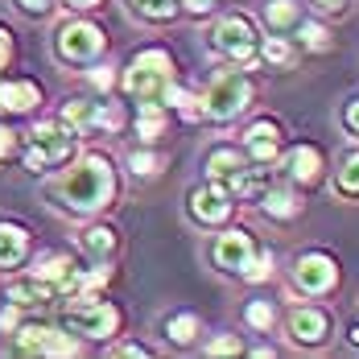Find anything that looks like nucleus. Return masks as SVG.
Masks as SVG:
<instances>
[{"label":"nucleus","instance_id":"nucleus-7","mask_svg":"<svg viewBox=\"0 0 359 359\" xmlns=\"http://www.w3.org/2000/svg\"><path fill=\"white\" fill-rule=\"evenodd\" d=\"M58 120L71 128L74 137H120L128 128V111L120 108L116 100H67Z\"/></svg>","mask_w":359,"mask_h":359},{"label":"nucleus","instance_id":"nucleus-35","mask_svg":"<svg viewBox=\"0 0 359 359\" xmlns=\"http://www.w3.org/2000/svg\"><path fill=\"white\" fill-rule=\"evenodd\" d=\"M13 8H17L21 17H34V21H46V17H50V13H54L58 4H54V0H13Z\"/></svg>","mask_w":359,"mask_h":359},{"label":"nucleus","instance_id":"nucleus-39","mask_svg":"<svg viewBox=\"0 0 359 359\" xmlns=\"http://www.w3.org/2000/svg\"><path fill=\"white\" fill-rule=\"evenodd\" d=\"M17 149H21V137H17L8 124H0V165H4L8 157H17Z\"/></svg>","mask_w":359,"mask_h":359},{"label":"nucleus","instance_id":"nucleus-24","mask_svg":"<svg viewBox=\"0 0 359 359\" xmlns=\"http://www.w3.org/2000/svg\"><path fill=\"white\" fill-rule=\"evenodd\" d=\"M8 302L21 306V310H46V306H54L58 297H54V289L46 285V281H37L34 273H29V277H21V281L8 285Z\"/></svg>","mask_w":359,"mask_h":359},{"label":"nucleus","instance_id":"nucleus-2","mask_svg":"<svg viewBox=\"0 0 359 359\" xmlns=\"http://www.w3.org/2000/svg\"><path fill=\"white\" fill-rule=\"evenodd\" d=\"M58 318L71 330L74 339H91V343H108L120 334L124 326V310L104 302L100 293H71V297H58Z\"/></svg>","mask_w":359,"mask_h":359},{"label":"nucleus","instance_id":"nucleus-33","mask_svg":"<svg viewBox=\"0 0 359 359\" xmlns=\"http://www.w3.org/2000/svg\"><path fill=\"white\" fill-rule=\"evenodd\" d=\"M244 326H248V330H260V334H269V330L277 326V306L264 302V297H252L248 306H244Z\"/></svg>","mask_w":359,"mask_h":359},{"label":"nucleus","instance_id":"nucleus-32","mask_svg":"<svg viewBox=\"0 0 359 359\" xmlns=\"http://www.w3.org/2000/svg\"><path fill=\"white\" fill-rule=\"evenodd\" d=\"M334 190H339L343 198H359V149H351V153L339 161V170H334Z\"/></svg>","mask_w":359,"mask_h":359},{"label":"nucleus","instance_id":"nucleus-15","mask_svg":"<svg viewBox=\"0 0 359 359\" xmlns=\"http://www.w3.org/2000/svg\"><path fill=\"white\" fill-rule=\"evenodd\" d=\"M252 252H256L252 231H244V227H223L215 236V244H211V264H215L219 273H227V277H240Z\"/></svg>","mask_w":359,"mask_h":359},{"label":"nucleus","instance_id":"nucleus-20","mask_svg":"<svg viewBox=\"0 0 359 359\" xmlns=\"http://www.w3.org/2000/svg\"><path fill=\"white\" fill-rule=\"evenodd\" d=\"M29 244H34V236H29L25 223H17V219H0V273L21 269L25 256H29Z\"/></svg>","mask_w":359,"mask_h":359},{"label":"nucleus","instance_id":"nucleus-19","mask_svg":"<svg viewBox=\"0 0 359 359\" xmlns=\"http://www.w3.org/2000/svg\"><path fill=\"white\" fill-rule=\"evenodd\" d=\"M74 269H79V264L71 260V252H41L29 273L54 289V297H67V293H71V281H74Z\"/></svg>","mask_w":359,"mask_h":359},{"label":"nucleus","instance_id":"nucleus-37","mask_svg":"<svg viewBox=\"0 0 359 359\" xmlns=\"http://www.w3.org/2000/svg\"><path fill=\"white\" fill-rule=\"evenodd\" d=\"M203 351H207V355H240L244 343H240V334H219V339H211Z\"/></svg>","mask_w":359,"mask_h":359},{"label":"nucleus","instance_id":"nucleus-38","mask_svg":"<svg viewBox=\"0 0 359 359\" xmlns=\"http://www.w3.org/2000/svg\"><path fill=\"white\" fill-rule=\"evenodd\" d=\"M318 17H343L347 8H351V0H306Z\"/></svg>","mask_w":359,"mask_h":359},{"label":"nucleus","instance_id":"nucleus-28","mask_svg":"<svg viewBox=\"0 0 359 359\" xmlns=\"http://www.w3.org/2000/svg\"><path fill=\"white\" fill-rule=\"evenodd\" d=\"M161 330H165V339H170L174 347H190V343L203 334V318H198L194 310H174V314L161 323Z\"/></svg>","mask_w":359,"mask_h":359},{"label":"nucleus","instance_id":"nucleus-25","mask_svg":"<svg viewBox=\"0 0 359 359\" xmlns=\"http://www.w3.org/2000/svg\"><path fill=\"white\" fill-rule=\"evenodd\" d=\"M124 8L144 25H170L182 17V0H124Z\"/></svg>","mask_w":359,"mask_h":359},{"label":"nucleus","instance_id":"nucleus-30","mask_svg":"<svg viewBox=\"0 0 359 359\" xmlns=\"http://www.w3.org/2000/svg\"><path fill=\"white\" fill-rule=\"evenodd\" d=\"M264 21H269V29H273V34L293 29V25L302 21V4H297V0H269V8H264Z\"/></svg>","mask_w":359,"mask_h":359},{"label":"nucleus","instance_id":"nucleus-10","mask_svg":"<svg viewBox=\"0 0 359 359\" xmlns=\"http://www.w3.org/2000/svg\"><path fill=\"white\" fill-rule=\"evenodd\" d=\"M236 194L227 190V186H219V182H198V186H190V194H186V215L190 223H198V227H227L231 215H236Z\"/></svg>","mask_w":359,"mask_h":359},{"label":"nucleus","instance_id":"nucleus-26","mask_svg":"<svg viewBox=\"0 0 359 359\" xmlns=\"http://www.w3.org/2000/svg\"><path fill=\"white\" fill-rule=\"evenodd\" d=\"M256 62H264L269 71H289L297 62V46L293 37H260L256 46Z\"/></svg>","mask_w":359,"mask_h":359},{"label":"nucleus","instance_id":"nucleus-6","mask_svg":"<svg viewBox=\"0 0 359 359\" xmlns=\"http://www.w3.org/2000/svg\"><path fill=\"white\" fill-rule=\"evenodd\" d=\"M104 54H108V29L87 17H67L54 29V58L62 67H91Z\"/></svg>","mask_w":359,"mask_h":359},{"label":"nucleus","instance_id":"nucleus-16","mask_svg":"<svg viewBox=\"0 0 359 359\" xmlns=\"http://www.w3.org/2000/svg\"><path fill=\"white\" fill-rule=\"evenodd\" d=\"M244 157L248 161H264V165H277V157H281V149H285V128L277 124V120H269V116H260V120H252L248 128H244Z\"/></svg>","mask_w":359,"mask_h":359},{"label":"nucleus","instance_id":"nucleus-43","mask_svg":"<svg viewBox=\"0 0 359 359\" xmlns=\"http://www.w3.org/2000/svg\"><path fill=\"white\" fill-rule=\"evenodd\" d=\"M116 355H153V351H149V347H144V343H120V347H116Z\"/></svg>","mask_w":359,"mask_h":359},{"label":"nucleus","instance_id":"nucleus-42","mask_svg":"<svg viewBox=\"0 0 359 359\" xmlns=\"http://www.w3.org/2000/svg\"><path fill=\"white\" fill-rule=\"evenodd\" d=\"M219 0H182V13H194V17H203V13H211Z\"/></svg>","mask_w":359,"mask_h":359},{"label":"nucleus","instance_id":"nucleus-45","mask_svg":"<svg viewBox=\"0 0 359 359\" xmlns=\"http://www.w3.org/2000/svg\"><path fill=\"white\" fill-rule=\"evenodd\" d=\"M347 339H351V347H359V323L347 326Z\"/></svg>","mask_w":359,"mask_h":359},{"label":"nucleus","instance_id":"nucleus-9","mask_svg":"<svg viewBox=\"0 0 359 359\" xmlns=\"http://www.w3.org/2000/svg\"><path fill=\"white\" fill-rule=\"evenodd\" d=\"M13 351H17V355H79L83 343L74 339L67 326L21 323L13 330Z\"/></svg>","mask_w":359,"mask_h":359},{"label":"nucleus","instance_id":"nucleus-29","mask_svg":"<svg viewBox=\"0 0 359 359\" xmlns=\"http://www.w3.org/2000/svg\"><path fill=\"white\" fill-rule=\"evenodd\" d=\"M165 165H170V157H165V149H157V144H141V149L128 153V170H133V178H157Z\"/></svg>","mask_w":359,"mask_h":359},{"label":"nucleus","instance_id":"nucleus-14","mask_svg":"<svg viewBox=\"0 0 359 359\" xmlns=\"http://www.w3.org/2000/svg\"><path fill=\"white\" fill-rule=\"evenodd\" d=\"M256 207H260V215L269 219V223H297V219L306 215V198H302V190L289 186L285 178L269 182V186L256 194Z\"/></svg>","mask_w":359,"mask_h":359},{"label":"nucleus","instance_id":"nucleus-12","mask_svg":"<svg viewBox=\"0 0 359 359\" xmlns=\"http://www.w3.org/2000/svg\"><path fill=\"white\" fill-rule=\"evenodd\" d=\"M330 310L326 306H293L285 314V334L293 347H306V351H314V347H323L326 339H330Z\"/></svg>","mask_w":359,"mask_h":359},{"label":"nucleus","instance_id":"nucleus-8","mask_svg":"<svg viewBox=\"0 0 359 359\" xmlns=\"http://www.w3.org/2000/svg\"><path fill=\"white\" fill-rule=\"evenodd\" d=\"M256 46H260V34H256L248 13H227L211 29V50L231 58L236 67H256Z\"/></svg>","mask_w":359,"mask_h":359},{"label":"nucleus","instance_id":"nucleus-11","mask_svg":"<svg viewBox=\"0 0 359 359\" xmlns=\"http://www.w3.org/2000/svg\"><path fill=\"white\" fill-rule=\"evenodd\" d=\"M293 289H302L306 297H326L339 289V260L323 248H310V252H297L293 260Z\"/></svg>","mask_w":359,"mask_h":359},{"label":"nucleus","instance_id":"nucleus-40","mask_svg":"<svg viewBox=\"0 0 359 359\" xmlns=\"http://www.w3.org/2000/svg\"><path fill=\"white\" fill-rule=\"evenodd\" d=\"M13 54H17V41H13V29H8V25H0V74L8 71Z\"/></svg>","mask_w":359,"mask_h":359},{"label":"nucleus","instance_id":"nucleus-17","mask_svg":"<svg viewBox=\"0 0 359 359\" xmlns=\"http://www.w3.org/2000/svg\"><path fill=\"white\" fill-rule=\"evenodd\" d=\"M244 165H248L244 149H236V144H227V141L211 144L207 157H203V174H207V182H219V186H227V190L240 182Z\"/></svg>","mask_w":359,"mask_h":359},{"label":"nucleus","instance_id":"nucleus-5","mask_svg":"<svg viewBox=\"0 0 359 359\" xmlns=\"http://www.w3.org/2000/svg\"><path fill=\"white\" fill-rule=\"evenodd\" d=\"M256 100V83L244 71H219L207 91H203V120L207 124H231L252 108Z\"/></svg>","mask_w":359,"mask_h":359},{"label":"nucleus","instance_id":"nucleus-41","mask_svg":"<svg viewBox=\"0 0 359 359\" xmlns=\"http://www.w3.org/2000/svg\"><path fill=\"white\" fill-rule=\"evenodd\" d=\"M21 314H25V310H21V306H13V302H8V306H4V310H0V330H4V334H13V330H17V326H21Z\"/></svg>","mask_w":359,"mask_h":359},{"label":"nucleus","instance_id":"nucleus-4","mask_svg":"<svg viewBox=\"0 0 359 359\" xmlns=\"http://www.w3.org/2000/svg\"><path fill=\"white\" fill-rule=\"evenodd\" d=\"M17 153H21V165L29 174H50V170H62L79 153V137L62 120H41L25 137V149H17Z\"/></svg>","mask_w":359,"mask_h":359},{"label":"nucleus","instance_id":"nucleus-44","mask_svg":"<svg viewBox=\"0 0 359 359\" xmlns=\"http://www.w3.org/2000/svg\"><path fill=\"white\" fill-rule=\"evenodd\" d=\"M67 8H74V13H87V8H100L104 0H62Z\"/></svg>","mask_w":359,"mask_h":359},{"label":"nucleus","instance_id":"nucleus-22","mask_svg":"<svg viewBox=\"0 0 359 359\" xmlns=\"http://www.w3.org/2000/svg\"><path fill=\"white\" fill-rule=\"evenodd\" d=\"M79 248L87 252L91 260H111L116 248H120V231H116L111 223H87V227L79 231Z\"/></svg>","mask_w":359,"mask_h":359},{"label":"nucleus","instance_id":"nucleus-1","mask_svg":"<svg viewBox=\"0 0 359 359\" xmlns=\"http://www.w3.org/2000/svg\"><path fill=\"white\" fill-rule=\"evenodd\" d=\"M71 170H62L58 178L50 182V203L58 211H67L74 219H87V215H104L116 194H120V182H116V165H111L108 153H74L67 161Z\"/></svg>","mask_w":359,"mask_h":359},{"label":"nucleus","instance_id":"nucleus-18","mask_svg":"<svg viewBox=\"0 0 359 359\" xmlns=\"http://www.w3.org/2000/svg\"><path fill=\"white\" fill-rule=\"evenodd\" d=\"M46 91L34 79H0V116H29L41 108Z\"/></svg>","mask_w":359,"mask_h":359},{"label":"nucleus","instance_id":"nucleus-36","mask_svg":"<svg viewBox=\"0 0 359 359\" xmlns=\"http://www.w3.org/2000/svg\"><path fill=\"white\" fill-rule=\"evenodd\" d=\"M339 124H343V133H347L351 141H359V95H351V100L343 104V111H339Z\"/></svg>","mask_w":359,"mask_h":359},{"label":"nucleus","instance_id":"nucleus-34","mask_svg":"<svg viewBox=\"0 0 359 359\" xmlns=\"http://www.w3.org/2000/svg\"><path fill=\"white\" fill-rule=\"evenodd\" d=\"M87 83H91L95 91H104V95H108L111 87L120 83V74H116V67H111V62H91V71H87Z\"/></svg>","mask_w":359,"mask_h":359},{"label":"nucleus","instance_id":"nucleus-23","mask_svg":"<svg viewBox=\"0 0 359 359\" xmlns=\"http://www.w3.org/2000/svg\"><path fill=\"white\" fill-rule=\"evenodd\" d=\"M161 104L170 108V116H178V120H186V124H198V120H203V95H198V91H190V87L178 83V79L165 87Z\"/></svg>","mask_w":359,"mask_h":359},{"label":"nucleus","instance_id":"nucleus-3","mask_svg":"<svg viewBox=\"0 0 359 359\" xmlns=\"http://www.w3.org/2000/svg\"><path fill=\"white\" fill-rule=\"evenodd\" d=\"M174 79H178L174 54L161 50V46H144V50H137V54L128 58V67L120 71V87H124V95H133V100H161Z\"/></svg>","mask_w":359,"mask_h":359},{"label":"nucleus","instance_id":"nucleus-31","mask_svg":"<svg viewBox=\"0 0 359 359\" xmlns=\"http://www.w3.org/2000/svg\"><path fill=\"white\" fill-rule=\"evenodd\" d=\"M273 273H277V256H273V248H256L248 256V264H244V273H240V281L260 285V281H269Z\"/></svg>","mask_w":359,"mask_h":359},{"label":"nucleus","instance_id":"nucleus-27","mask_svg":"<svg viewBox=\"0 0 359 359\" xmlns=\"http://www.w3.org/2000/svg\"><path fill=\"white\" fill-rule=\"evenodd\" d=\"M293 46L302 54H330L334 37H330V29H326L323 21H297L293 25Z\"/></svg>","mask_w":359,"mask_h":359},{"label":"nucleus","instance_id":"nucleus-13","mask_svg":"<svg viewBox=\"0 0 359 359\" xmlns=\"http://www.w3.org/2000/svg\"><path fill=\"white\" fill-rule=\"evenodd\" d=\"M277 170H281V178H285L289 186L310 190V186H318V182H323L326 157H323V149H318V144H293V149H281Z\"/></svg>","mask_w":359,"mask_h":359},{"label":"nucleus","instance_id":"nucleus-21","mask_svg":"<svg viewBox=\"0 0 359 359\" xmlns=\"http://www.w3.org/2000/svg\"><path fill=\"white\" fill-rule=\"evenodd\" d=\"M137 137L141 144H157L165 137V128H170V108L161 104V100H137Z\"/></svg>","mask_w":359,"mask_h":359}]
</instances>
